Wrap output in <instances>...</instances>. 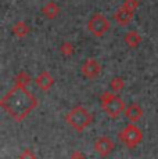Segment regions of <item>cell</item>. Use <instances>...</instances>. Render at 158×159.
Segmentation results:
<instances>
[{
    "label": "cell",
    "mask_w": 158,
    "mask_h": 159,
    "mask_svg": "<svg viewBox=\"0 0 158 159\" xmlns=\"http://www.w3.org/2000/svg\"><path fill=\"white\" fill-rule=\"evenodd\" d=\"M61 53L64 54V56H71V54L74 53V47H72V44L65 42V43L61 46Z\"/></svg>",
    "instance_id": "obj_17"
},
{
    "label": "cell",
    "mask_w": 158,
    "mask_h": 159,
    "mask_svg": "<svg viewBox=\"0 0 158 159\" xmlns=\"http://www.w3.org/2000/svg\"><path fill=\"white\" fill-rule=\"evenodd\" d=\"M125 43L129 46L130 48H136L142 43V36L139 35L136 30H130L125 35Z\"/></svg>",
    "instance_id": "obj_11"
},
{
    "label": "cell",
    "mask_w": 158,
    "mask_h": 159,
    "mask_svg": "<svg viewBox=\"0 0 158 159\" xmlns=\"http://www.w3.org/2000/svg\"><path fill=\"white\" fill-rule=\"evenodd\" d=\"M2 108L16 122H21L38 107V100L22 84H16L2 98Z\"/></svg>",
    "instance_id": "obj_1"
},
{
    "label": "cell",
    "mask_w": 158,
    "mask_h": 159,
    "mask_svg": "<svg viewBox=\"0 0 158 159\" xmlns=\"http://www.w3.org/2000/svg\"><path fill=\"white\" fill-rule=\"evenodd\" d=\"M123 7H126L128 10H130V11H135L136 8L139 7V0H125Z\"/></svg>",
    "instance_id": "obj_16"
},
{
    "label": "cell",
    "mask_w": 158,
    "mask_h": 159,
    "mask_svg": "<svg viewBox=\"0 0 158 159\" xmlns=\"http://www.w3.org/2000/svg\"><path fill=\"white\" fill-rule=\"evenodd\" d=\"M29 82V76L26 75L25 72L20 73V75L17 76V84H22V86H26V83Z\"/></svg>",
    "instance_id": "obj_18"
},
{
    "label": "cell",
    "mask_w": 158,
    "mask_h": 159,
    "mask_svg": "<svg viewBox=\"0 0 158 159\" xmlns=\"http://www.w3.org/2000/svg\"><path fill=\"white\" fill-rule=\"evenodd\" d=\"M13 32H14V35L18 36V38H22V36H26L28 35V32H29V28H28V25H26L25 22H17L16 25L13 26Z\"/></svg>",
    "instance_id": "obj_13"
},
{
    "label": "cell",
    "mask_w": 158,
    "mask_h": 159,
    "mask_svg": "<svg viewBox=\"0 0 158 159\" xmlns=\"http://www.w3.org/2000/svg\"><path fill=\"white\" fill-rule=\"evenodd\" d=\"M125 115H126V118L132 122V123L137 122L139 119L143 116V109H142L140 104H137V102L129 104V105L126 107V109H125Z\"/></svg>",
    "instance_id": "obj_10"
},
{
    "label": "cell",
    "mask_w": 158,
    "mask_h": 159,
    "mask_svg": "<svg viewBox=\"0 0 158 159\" xmlns=\"http://www.w3.org/2000/svg\"><path fill=\"white\" fill-rule=\"evenodd\" d=\"M100 105L104 109L105 114L114 119L118 118L119 115H122V112H125L126 109V105L122 101V98H119L111 91H104L100 96Z\"/></svg>",
    "instance_id": "obj_3"
},
{
    "label": "cell",
    "mask_w": 158,
    "mask_h": 159,
    "mask_svg": "<svg viewBox=\"0 0 158 159\" xmlns=\"http://www.w3.org/2000/svg\"><path fill=\"white\" fill-rule=\"evenodd\" d=\"M35 83L38 84V87L40 89V90L47 91V90H50V89L53 87L54 79H53V76L50 75V72L44 71V72H40L38 76H36Z\"/></svg>",
    "instance_id": "obj_8"
},
{
    "label": "cell",
    "mask_w": 158,
    "mask_h": 159,
    "mask_svg": "<svg viewBox=\"0 0 158 159\" xmlns=\"http://www.w3.org/2000/svg\"><path fill=\"white\" fill-rule=\"evenodd\" d=\"M123 86H125V82H123V79L119 78V76H115V78L110 82V87H111L112 91H119V90H122Z\"/></svg>",
    "instance_id": "obj_14"
},
{
    "label": "cell",
    "mask_w": 158,
    "mask_h": 159,
    "mask_svg": "<svg viewBox=\"0 0 158 159\" xmlns=\"http://www.w3.org/2000/svg\"><path fill=\"white\" fill-rule=\"evenodd\" d=\"M20 159H36V155H35V152H33L32 149L26 148L20 154Z\"/></svg>",
    "instance_id": "obj_15"
},
{
    "label": "cell",
    "mask_w": 158,
    "mask_h": 159,
    "mask_svg": "<svg viewBox=\"0 0 158 159\" xmlns=\"http://www.w3.org/2000/svg\"><path fill=\"white\" fill-rule=\"evenodd\" d=\"M133 14H135V11L128 10L126 7H123V6H122V7H121L119 10H118L117 13L114 14V20L117 21L118 25H121V26H126L128 24H130V21H132Z\"/></svg>",
    "instance_id": "obj_9"
},
{
    "label": "cell",
    "mask_w": 158,
    "mask_h": 159,
    "mask_svg": "<svg viewBox=\"0 0 158 159\" xmlns=\"http://www.w3.org/2000/svg\"><path fill=\"white\" fill-rule=\"evenodd\" d=\"M71 159H85V157H83V154H82V152H79V151H75L74 154H72Z\"/></svg>",
    "instance_id": "obj_19"
},
{
    "label": "cell",
    "mask_w": 158,
    "mask_h": 159,
    "mask_svg": "<svg viewBox=\"0 0 158 159\" xmlns=\"http://www.w3.org/2000/svg\"><path fill=\"white\" fill-rule=\"evenodd\" d=\"M81 72L85 78L87 79H96L97 76L101 73V65L95 58H89L86 60L81 66Z\"/></svg>",
    "instance_id": "obj_7"
},
{
    "label": "cell",
    "mask_w": 158,
    "mask_h": 159,
    "mask_svg": "<svg viewBox=\"0 0 158 159\" xmlns=\"http://www.w3.org/2000/svg\"><path fill=\"white\" fill-rule=\"evenodd\" d=\"M42 13L46 15L47 18L53 20V18H56L57 15H58L60 7H58V4H56V3H53V2H50V3H47V4L44 6L43 8H42Z\"/></svg>",
    "instance_id": "obj_12"
},
{
    "label": "cell",
    "mask_w": 158,
    "mask_h": 159,
    "mask_svg": "<svg viewBox=\"0 0 158 159\" xmlns=\"http://www.w3.org/2000/svg\"><path fill=\"white\" fill-rule=\"evenodd\" d=\"M87 29H89V32L93 36L101 38L110 29V21H108V18L105 15H103L100 13L93 14L92 18L89 20V22H87Z\"/></svg>",
    "instance_id": "obj_5"
},
{
    "label": "cell",
    "mask_w": 158,
    "mask_h": 159,
    "mask_svg": "<svg viewBox=\"0 0 158 159\" xmlns=\"http://www.w3.org/2000/svg\"><path fill=\"white\" fill-rule=\"evenodd\" d=\"M114 148H115L114 140L107 136L99 137V139H96L95 143H93V149H95V152L99 157H103V158L108 157V155L114 151Z\"/></svg>",
    "instance_id": "obj_6"
},
{
    "label": "cell",
    "mask_w": 158,
    "mask_h": 159,
    "mask_svg": "<svg viewBox=\"0 0 158 159\" xmlns=\"http://www.w3.org/2000/svg\"><path fill=\"white\" fill-rule=\"evenodd\" d=\"M65 120L74 130L83 131L92 123L93 116L85 107L78 105V107H74V108L65 115Z\"/></svg>",
    "instance_id": "obj_2"
},
{
    "label": "cell",
    "mask_w": 158,
    "mask_h": 159,
    "mask_svg": "<svg viewBox=\"0 0 158 159\" xmlns=\"http://www.w3.org/2000/svg\"><path fill=\"white\" fill-rule=\"evenodd\" d=\"M119 140L122 141V144L126 147V148L132 149L136 148L143 140V131L136 126L135 123H129L123 127L122 130L118 134Z\"/></svg>",
    "instance_id": "obj_4"
}]
</instances>
